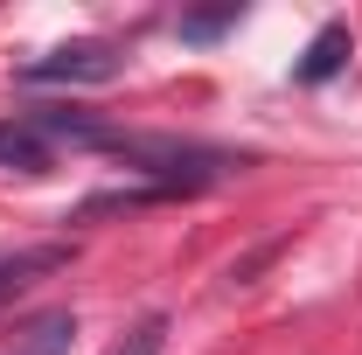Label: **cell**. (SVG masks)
<instances>
[{"label": "cell", "instance_id": "7a4b0ae2", "mask_svg": "<svg viewBox=\"0 0 362 355\" xmlns=\"http://www.w3.org/2000/svg\"><path fill=\"white\" fill-rule=\"evenodd\" d=\"M126 70V56L112 42H56L49 56L14 63V84H112Z\"/></svg>", "mask_w": 362, "mask_h": 355}, {"label": "cell", "instance_id": "ba28073f", "mask_svg": "<svg viewBox=\"0 0 362 355\" xmlns=\"http://www.w3.org/2000/svg\"><path fill=\"white\" fill-rule=\"evenodd\" d=\"M230 21H237V7H216V14H195V21H181V35H188V42H209V35H223Z\"/></svg>", "mask_w": 362, "mask_h": 355}, {"label": "cell", "instance_id": "3957f363", "mask_svg": "<svg viewBox=\"0 0 362 355\" xmlns=\"http://www.w3.org/2000/svg\"><path fill=\"white\" fill-rule=\"evenodd\" d=\"M70 265V244H21V251H0V300H14V293H28L35 279Z\"/></svg>", "mask_w": 362, "mask_h": 355}, {"label": "cell", "instance_id": "6da1fadb", "mask_svg": "<svg viewBox=\"0 0 362 355\" xmlns=\"http://www.w3.org/2000/svg\"><path fill=\"white\" fill-rule=\"evenodd\" d=\"M90 146H105V153H119V161H133L139 175L153 181V188H209V181L237 175V168H251V153H223V146H202V139H175V133H90Z\"/></svg>", "mask_w": 362, "mask_h": 355}, {"label": "cell", "instance_id": "8992f818", "mask_svg": "<svg viewBox=\"0 0 362 355\" xmlns=\"http://www.w3.org/2000/svg\"><path fill=\"white\" fill-rule=\"evenodd\" d=\"M70 334H77L70 313H42V320H28V327L14 334V349H7V355H70Z\"/></svg>", "mask_w": 362, "mask_h": 355}, {"label": "cell", "instance_id": "5b68a950", "mask_svg": "<svg viewBox=\"0 0 362 355\" xmlns=\"http://www.w3.org/2000/svg\"><path fill=\"white\" fill-rule=\"evenodd\" d=\"M349 28H341V21H327V28H320L314 42H307V56H300V84H320V77H334V70H341V63H349Z\"/></svg>", "mask_w": 362, "mask_h": 355}, {"label": "cell", "instance_id": "52a82bcc", "mask_svg": "<svg viewBox=\"0 0 362 355\" xmlns=\"http://www.w3.org/2000/svg\"><path fill=\"white\" fill-rule=\"evenodd\" d=\"M160 349H168V313H146V320H139L112 355H160Z\"/></svg>", "mask_w": 362, "mask_h": 355}, {"label": "cell", "instance_id": "277c9868", "mask_svg": "<svg viewBox=\"0 0 362 355\" xmlns=\"http://www.w3.org/2000/svg\"><path fill=\"white\" fill-rule=\"evenodd\" d=\"M0 168L14 175H49V139L28 119H0Z\"/></svg>", "mask_w": 362, "mask_h": 355}]
</instances>
